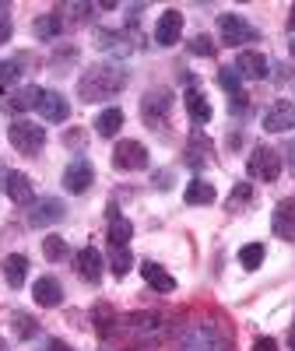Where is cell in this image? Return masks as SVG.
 <instances>
[{
	"mask_svg": "<svg viewBox=\"0 0 295 351\" xmlns=\"http://www.w3.org/2000/svg\"><path fill=\"white\" fill-rule=\"evenodd\" d=\"M4 190L8 197L18 204V208H28V204H36V190H32V180H28L25 172H8L4 180Z\"/></svg>",
	"mask_w": 295,
	"mask_h": 351,
	"instance_id": "16",
	"label": "cell"
},
{
	"mask_svg": "<svg viewBox=\"0 0 295 351\" xmlns=\"http://www.w3.org/2000/svg\"><path fill=\"white\" fill-rule=\"evenodd\" d=\"M11 327H14V334H18L21 341H32V337L39 334V324H36V316H28V313H14Z\"/></svg>",
	"mask_w": 295,
	"mask_h": 351,
	"instance_id": "31",
	"label": "cell"
},
{
	"mask_svg": "<svg viewBox=\"0 0 295 351\" xmlns=\"http://www.w3.org/2000/svg\"><path fill=\"white\" fill-rule=\"evenodd\" d=\"M127 71L116 67V64H95L88 67L81 77H78V99L81 102H102V99H113L127 88Z\"/></svg>",
	"mask_w": 295,
	"mask_h": 351,
	"instance_id": "1",
	"label": "cell"
},
{
	"mask_svg": "<svg viewBox=\"0 0 295 351\" xmlns=\"http://www.w3.org/2000/svg\"><path fill=\"white\" fill-rule=\"evenodd\" d=\"M32 299H36V306H43V309L60 306V302H64V285L56 281L53 274H46V278H39V281L32 285Z\"/></svg>",
	"mask_w": 295,
	"mask_h": 351,
	"instance_id": "14",
	"label": "cell"
},
{
	"mask_svg": "<svg viewBox=\"0 0 295 351\" xmlns=\"http://www.w3.org/2000/svg\"><path fill=\"white\" fill-rule=\"evenodd\" d=\"M218 84L225 88V92L235 99V106H246V95H243V77H239V71H235V67H222L218 71Z\"/></svg>",
	"mask_w": 295,
	"mask_h": 351,
	"instance_id": "27",
	"label": "cell"
},
{
	"mask_svg": "<svg viewBox=\"0 0 295 351\" xmlns=\"http://www.w3.org/2000/svg\"><path fill=\"white\" fill-rule=\"evenodd\" d=\"M64 215H67L64 200L46 197V200H39V204H36V211L28 215V225H32V228H46V225H53V221H64Z\"/></svg>",
	"mask_w": 295,
	"mask_h": 351,
	"instance_id": "13",
	"label": "cell"
},
{
	"mask_svg": "<svg viewBox=\"0 0 295 351\" xmlns=\"http://www.w3.org/2000/svg\"><path fill=\"white\" fill-rule=\"evenodd\" d=\"M211 155H215V144L204 137V130H193L190 144H187V165L190 169H204V165H211Z\"/></svg>",
	"mask_w": 295,
	"mask_h": 351,
	"instance_id": "15",
	"label": "cell"
},
{
	"mask_svg": "<svg viewBox=\"0 0 295 351\" xmlns=\"http://www.w3.org/2000/svg\"><path fill=\"white\" fill-rule=\"evenodd\" d=\"M169 112H172V92L169 88H152V92L141 99V120L152 130H162L169 123Z\"/></svg>",
	"mask_w": 295,
	"mask_h": 351,
	"instance_id": "2",
	"label": "cell"
},
{
	"mask_svg": "<svg viewBox=\"0 0 295 351\" xmlns=\"http://www.w3.org/2000/svg\"><path fill=\"white\" fill-rule=\"evenodd\" d=\"M39 351H74V348H71L67 341H60V337H49V341H46Z\"/></svg>",
	"mask_w": 295,
	"mask_h": 351,
	"instance_id": "38",
	"label": "cell"
},
{
	"mask_svg": "<svg viewBox=\"0 0 295 351\" xmlns=\"http://www.w3.org/2000/svg\"><path fill=\"white\" fill-rule=\"evenodd\" d=\"M64 144H67V148H84V144H88V137H84L81 130H67Z\"/></svg>",
	"mask_w": 295,
	"mask_h": 351,
	"instance_id": "37",
	"label": "cell"
},
{
	"mask_svg": "<svg viewBox=\"0 0 295 351\" xmlns=\"http://www.w3.org/2000/svg\"><path fill=\"white\" fill-rule=\"evenodd\" d=\"M288 32H295V4H292V14H288Z\"/></svg>",
	"mask_w": 295,
	"mask_h": 351,
	"instance_id": "42",
	"label": "cell"
},
{
	"mask_svg": "<svg viewBox=\"0 0 295 351\" xmlns=\"http://www.w3.org/2000/svg\"><path fill=\"white\" fill-rule=\"evenodd\" d=\"M113 165L120 172H141V169H148V148L141 141H120L113 152Z\"/></svg>",
	"mask_w": 295,
	"mask_h": 351,
	"instance_id": "7",
	"label": "cell"
},
{
	"mask_svg": "<svg viewBox=\"0 0 295 351\" xmlns=\"http://www.w3.org/2000/svg\"><path fill=\"white\" fill-rule=\"evenodd\" d=\"M183 351H228V341L215 324H193L183 334Z\"/></svg>",
	"mask_w": 295,
	"mask_h": 351,
	"instance_id": "5",
	"label": "cell"
},
{
	"mask_svg": "<svg viewBox=\"0 0 295 351\" xmlns=\"http://www.w3.org/2000/svg\"><path fill=\"white\" fill-rule=\"evenodd\" d=\"M25 278H28V256H25V253L4 256V281H8L11 288H21Z\"/></svg>",
	"mask_w": 295,
	"mask_h": 351,
	"instance_id": "23",
	"label": "cell"
},
{
	"mask_svg": "<svg viewBox=\"0 0 295 351\" xmlns=\"http://www.w3.org/2000/svg\"><path fill=\"white\" fill-rule=\"evenodd\" d=\"M292 127H295V106L288 99L274 102L268 112H263V130L268 134H288Z\"/></svg>",
	"mask_w": 295,
	"mask_h": 351,
	"instance_id": "11",
	"label": "cell"
},
{
	"mask_svg": "<svg viewBox=\"0 0 295 351\" xmlns=\"http://www.w3.org/2000/svg\"><path fill=\"white\" fill-rule=\"evenodd\" d=\"M235 71H239V77H268V56L257 53V49H239V56H235Z\"/></svg>",
	"mask_w": 295,
	"mask_h": 351,
	"instance_id": "17",
	"label": "cell"
},
{
	"mask_svg": "<svg viewBox=\"0 0 295 351\" xmlns=\"http://www.w3.org/2000/svg\"><path fill=\"white\" fill-rule=\"evenodd\" d=\"M39 99H43V88H36V84H25V88H14V92L8 95V109H14V112L39 109Z\"/></svg>",
	"mask_w": 295,
	"mask_h": 351,
	"instance_id": "22",
	"label": "cell"
},
{
	"mask_svg": "<svg viewBox=\"0 0 295 351\" xmlns=\"http://www.w3.org/2000/svg\"><path fill=\"white\" fill-rule=\"evenodd\" d=\"M18 60H0V92H4V88H11L14 81H18Z\"/></svg>",
	"mask_w": 295,
	"mask_h": 351,
	"instance_id": "35",
	"label": "cell"
},
{
	"mask_svg": "<svg viewBox=\"0 0 295 351\" xmlns=\"http://www.w3.org/2000/svg\"><path fill=\"white\" fill-rule=\"evenodd\" d=\"M292 56H295V43H292Z\"/></svg>",
	"mask_w": 295,
	"mask_h": 351,
	"instance_id": "45",
	"label": "cell"
},
{
	"mask_svg": "<svg viewBox=\"0 0 295 351\" xmlns=\"http://www.w3.org/2000/svg\"><path fill=\"white\" fill-rule=\"evenodd\" d=\"M215 186L211 183H204V180H193V183H187V193H183V200L190 204V208H204V204H215Z\"/></svg>",
	"mask_w": 295,
	"mask_h": 351,
	"instance_id": "26",
	"label": "cell"
},
{
	"mask_svg": "<svg viewBox=\"0 0 295 351\" xmlns=\"http://www.w3.org/2000/svg\"><path fill=\"white\" fill-rule=\"evenodd\" d=\"M271 228H274L278 239L295 243V197L278 200V208H274V215H271Z\"/></svg>",
	"mask_w": 295,
	"mask_h": 351,
	"instance_id": "10",
	"label": "cell"
},
{
	"mask_svg": "<svg viewBox=\"0 0 295 351\" xmlns=\"http://www.w3.org/2000/svg\"><path fill=\"white\" fill-rule=\"evenodd\" d=\"M187 46H190V53H197V56H215V39H211V36H193Z\"/></svg>",
	"mask_w": 295,
	"mask_h": 351,
	"instance_id": "36",
	"label": "cell"
},
{
	"mask_svg": "<svg viewBox=\"0 0 295 351\" xmlns=\"http://www.w3.org/2000/svg\"><path fill=\"white\" fill-rule=\"evenodd\" d=\"M95 183V169L92 162H84V158H74L67 169H64V190L67 193H88Z\"/></svg>",
	"mask_w": 295,
	"mask_h": 351,
	"instance_id": "8",
	"label": "cell"
},
{
	"mask_svg": "<svg viewBox=\"0 0 295 351\" xmlns=\"http://www.w3.org/2000/svg\"><path fill=\"white\" fill-rule=\"evenodd\" d=\"M288 344H292V351H295V324H292V330H288Z\"/></svg>",
	"mask_w": 295,
	"mask_h": 351,
	"instance_id": "43",
	"label": "cell"
},
{
	"mask_svg": "<svg viewBox=\"0 0 295 351\" xmlns=\"http://www.w3.org/2000/svg\"><path fill=\"white\" fill-rule=\"evenodd\" d=\"M288 165H292V172H295V141L288 144Z\"/></svg>",
	"mask_w": 295,
	"mask_h": 351,
	"instance_id": "41",
	"label": "cell"
},
{
	"mask_svg": "<svg viewBox=\"0 0 295 351\" xmlns=\"http://www.w3.org/2000/svg\"><path fill=\"white\" fill-rule=\"evenodd\" d=\"M180 36H183V14L176 11V8H169L165 14H158V25H155V43H158L162 49H169V46L180 43Z\"/></svg>",
	"mask_w": 295,
	"mask_h": 351,
	"instance_id": "9",
	"label": "cell"
},
{
	"mask_svg": "<svg viewBox=\"0 0 295 351\" xmlns=\"http://www.w3.org/2000/svg\"><path fill=\"white\" fill-rule=\"evenodd\" d=\"M92 319H95V334H99V337H109L113 327H116V309H113L109 302H99V306L92 309Z\"/></svg>",
	"mask_w": 295,
	"mask_h": 351,
	"instance_id": "28",
	"label": "cell"
},
{
	"mask_svg": "<svg viewBox=\"0 0 295 351\" xmlns=\"http://www.w3.org/2000/svg\"><path fill=\"white\" fill-rule=\"evenodd\" d=\"M253 351H278V341L274 337H257L253 341Z\"/></svg>",
	"mask_w": 295,
	"mask_h": 351,
	"instance_id": "39",
	"label": "cell"
},
{
	"mask_svg": "<svg viewBox=\"0 0 295 351\" xmlns=\"http://www.w3.org/2000/svg\"><path fill=\"white\" fill-rule=\"evenodd\" d=\"M43 256H46L49 263H60V260L71 256V250H67V243H64L60 236H46V239H43Z\"/></svg>",
	"mask_w": 295,
	"mask_h": 351,
	"instance_id": "30",
	"label": "cell"
},
{
	"mask_svg": "<svg viewBox=\"0 0 295 351\" xmlns=\"http://www.w3.org/2000/svg\"><path fill=\"white\" fill-rule=\"evenodd\" d=\"M120 43H123V36H116V32H106V28H99V32H95V46H99V49H113V53H130V49H123Z\"/></svg>",
	"mask_w": 295,
	"mask_h": 351,
	"instance_id": "34",
	"label": "cell"
},
{
	"mask_svg": "<svg viewBox=\"0 0 295 351\" xmlns=\"http://www.w3.org/2000/svg\"><path fill=\"white\" fill-rule=\"evenodd\" d=\"M39 112H43V120H46V123H64L67 116H71V106H67V99H64L60 92H43V99H39Z\"/></svg>",
	"mask_w": 295,
	"mask_h": 351,
	"instance_id": "18",
	"label": "cell"
},
{
	"mask_svg": "<svg viewBox=\"0 0 295 351\" xmlns=\"http://www.w3.org/2000/svg\"><path fill=\"white\" fill-rule=\"evenodd\" d=\"M64 32V18L56 14V11H49V14H39L36 21H32V36L39 39V43H53L56 36Z\"/></svg>",
	"mask_w": 295,
	"mask_h": 351,
	"instance_id": "20",
	"label": "cell"
},
{
	"mask_svg": "<svg viewBox=\"0 0 295 351\" xmlns=\"http://www.w3.org/2000/svg\"><path fill=\"white\" fill-rule=\"evenodd\" d=\"M109 267H113V274H116V278H127V271L134 267L130 250H113V253H109Z\"/></svg>",
	"mask_w": 295,
	"mask_h": 351,
	"instance_id": "33",
	"label": "cell"
},
{
	"mask_svg": "<svg viewBox=\"0 0 295 351\" xmlns=\"http://www.w3.org/2000/svg\"><path fill=\"white\" fill-rule=\"evenodd\" d=\"M218 39L222 46H243V43H253L257 39V28L243 18V14H218Z\"/></svg>",
	"mask_w": 295,
	"mask_h": 351,
	"instance_id": "6",
	"label": "cell"
},
{
	"mask_svg": "<svg viewBox=\"0 0 295 351\" xmlns=\"http://www.w3.org/2000/svg\"><path fill=\"white\" fill-rule=\"evenodd\" d=\"M130 239H134V225L116 208H109V250H127Z\"/></svg>",
	"mask_w": 295,
	"mask_h": 351,
	"instance_id": "19",
	"label": "cell"
},
{
	"mask_svg": "<svg viewBox=\"0 0 295 351\" xmlns=\"http://www.w3.org/2000/svg\"><path fill=\"white\" fill-rule=\"evenodd\" d=\"M120 127H123V109H116V106H109L95 116V134L99 137H116Z\"/></svg>",
	"mask_w": 295,
	"mask_h": 351,
	"instance_id": "24",
	"label": "cell"
},
{
	"mask_svg": "<svg viewBox=\"0 0 295 351\" xmlns=\"http://www.w3.org/2000/svg\"><path fill=\"white\" fill-rule=\"evenodd\" d=\"M246 172H250V180H260V183H274L278 176H281V155H278L274 148H268V144H257V148L250 152Z\"/></svg>",
	"mask_w": 295,
	"mask_h": 351,
	"instance_id": "3",
	"label": "cell"
},
{
	"mask_svg": "<svg viewBox=\"0 0 295 351\" xmlns=\"http://www.w3.org/2000/svg\"><path fill=\"white\" fill-rule=\"evenodd\" d=\"M74 267H78V274H81V281H88V285H99L102 281V253L95 250V246H84L78 256H74Z\"/></svg>",
	"mask_w": 295,
	"mask_h": 351,
	"instance_id": "12",
	"label": "cell"
},
{
	"mask_svg": "<svg viewBox=\"0 0 295 351\" xmlns=\"http://www.w3.org/2000/svg\"><path fill=\"white\" fill-rule=\"evenodd\" d=\"M0 351H8V341L4 337H0Z\"/></svg>",
	"mask_w": 295,
	"mask_h": 351,
	"instance_id": "44",
	"label": "cell"
},
{
	"mask_svg": "<svg viewBox=\"0 0 295 351\" xmlns=\"http://www.w3.org/2000/svg\"><path fill=\"white\" fill-rule=\"evenodd\" d=\"M250 200H253V186H250V183H235V190H232L228 200H225V211H228V215H239Z\"/></svg>",
	"mask_w": 295,
	"mask_h": 351,
	"instance_id": "29",
	"label": "cell"
},
{
	"mask_svg": "<svg viewBox=\"0 0 295 351\" xmlns=\"http://www.w3.org/2000/svg\"><path fill=\"white\" fill-rule=\"evenodd\" d=\"M11 32H14V28H11V21H8V18H0V46H4V43H11Z\"/></svg>",
	"mask_w": 295,
	"mask_h": 351,
	"instance_id": "40",
	"label": "cell"
},
{
	"mask_svg": "<svg viewBox=\"0 0 295 351\" xmlns=\"http://www.w3.org/2000/svg\"><path fill=\"white\" fill-rule=\"evenodd\" d=\"M263 256H268V250H263L260 243H250V246L239 250V263H243L246 271H257L260 263H263Z\"/></svg>",
	"mask_w": 295,
	"mask_h": 351,
	"instance_id": "32",
	"label": "cell"
},
{
	"mask_svg": "<svg viewBox=\"0 0 295 351\" xmlns=\"http://www.w3.org/2000/svg\"><path fill=\"white\" fill-rule=\"evenodd\" d=\"M8 137H11V144L21 155H39L43 144H46V127H39L32 120H14L8 127Z\"/></svg>",
	"mask_w": 295,
	"mask_h": 351,
	"instance_id": "4",
	"label": "cell"
},
{
	"mask_svg": "<svg viewBox=\"0 0 295 351\" xmlns=\"http://www.w3.org/2000/svg\"><path fill=\"white\" fill-rule=\"evenodd\" d=\"M187 112L193 116V123H208L211 120V106H208V99H204V92L197 84L187 88Z\"/></svg>",
	"mask_w": 295,
	"mask_h": 351,
	"instance_id": "25",
	"label": "cell"
},
{
	"mask_svg": "<svg viewBox=\"0 0 295 351\" xmlns=\"http://www.w3.org/2000/svg\"><path fill=\"white\" fill-rule=\"evenodd\" d=\"M141 274H144V281L152 285L155 291H176V278H172L165 267H158L155 260H144V263H141Z\"/></svg>",
	"mask_w": 295,
	"mask_h": 351,
	"instance_id": "21",
	"label": "cell"
}]
</instances>
